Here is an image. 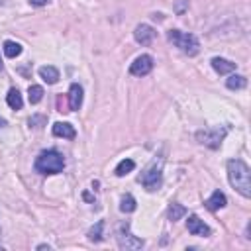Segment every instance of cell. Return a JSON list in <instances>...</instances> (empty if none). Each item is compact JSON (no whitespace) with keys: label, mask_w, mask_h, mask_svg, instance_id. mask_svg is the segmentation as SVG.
Wrapping results in <instances>:
<instances>
[{"label":"cell","mask_w":251,"mask_h":251,"mask_svg":"<svg viewBox=\"0 0 251 251\" xmlns=\"http://www.w3.org/2000/svg\"><path fill=\"white\" fill-rule=\"evenodd\" d=\"M226 86H227L229 90H241V88L247 86V78H245L243 75H231V76L226 80Z\"/></svg>","instance_id":"cell-16"},{"label":"cell","mask_w":251,"mask_h":251,"mask_svg":"<svg viewBox=\"0 0 251 251\" xmlns=\"http://www.w3.org/2000/svg\"><path fill=\"white\" fill-rule=\"evenodd\" d=\"M226 194L224 192H220V190H216L208 200H206V208L210 210V212H216V210H220V208H224L226 206Z\"/></svg>","instance_id":"cell-13"},{"label":"cell","mask_w":251,"mask_h":251,"mask_svg":"<svg viewBox=\"0 0 251 251\" xmlns=\"http://www.w3.org/2000/svg\"><path fill=\"white\" fill-rule=\"evenodd\" d=\"M65 169V159L59 151L49 149V151H41L35 159V171L41 175H57Z\"/></svg>","instance_id":"cell-2"},{"label":"cell","mask_w":251,"mask_h":251,"mask_svg":"<svg viewBox=\"0 0 251 251\" xmlns=\"http://www.w3.org/2000/svg\"><path fill=\"white\" fill-rule=\"evenodd\" d=\"M0 69H2V61H0Z\"/></svg>","instance_id":"cell-26"},{"label":"cell","mask_w":251,"mask_h":251,"mask_svg":"<svg viewBox=\"0 0 251 251\" xmlns=\"http://www.w3.org/2000/svg\"><path fill=\"white\" fill-rule=\"evenodd\" d=\"M151 69H153V57H151V55H139V57L131 63L129 73H131L133 76H145L147 73H151Z\"/></svg>","instance_id":"cell-7"},{"label":"cell","mask_w":251,"mask_h":251,"mask_svg":"<svg viewBox=\"0 0 251 251\" xmlns=\"http://www.w3.org/2000/svg\"><path fill=\"white\" fill-rule=\"evenodd\" d=\"M6 102H8V106H10L12 110H20V108L24 106V100H22V94H20L18 88H10V90H8Z\"/></svg>","instance_id":"cell-15"},{"label":"cell","mask_w":251,"mask_h":251,"mask_svg":"<svg viewBox=\"0 0 251 251\" xmlns=\"http://www.w3.org/2000/svg\"><path fill=\"white\" fill-rule=\"evenodd\" d=\"M41 124H45V118H43V116H33V118H29V126L39 127Z\"/></svg>","instance_id":"cell-23"},{"label":"cell","mask_w":251,"mask_h":251,"mask_svg":"<svg viewBox=\"0 0 251 251\" xmlns=\"http://www.w3.org/2000/svg\"><path fill=\"white\" fill-rule=\"evenodd\" d=\"M139 182L147 188V190H157L163 182V173H161V165L153 163L141 176H139Z\"/></svg>","instance_id":"cell-6"},{"label":"cell","mask_w":251,"mask_h":251,"mask_svg":"<svg viewBox=\"0 0 251 251\" xmlns=\"http://www.w3.org/2000/svg\"><path fill=\"white\" fill-rule=\"evenodd\" d=\"M184 214H186V208H184V206H180V204H176V202H173V204L169 206V212H167V216H169V220H171V222L180 220Z\"/></svg>","instance_id":"cell-17"},{"label":"cell","mask_w":251,"mask_h":251,"mask_svg":"<svg viewBox=\"0 0 251 251\" xmlns=\"http://www.w3.org/2000/svg\"><path fill=\"white\" fill-rule=\"evenodd\" d=\"M212 67H214V71L220 73V75H229V73H233V71L237 69L235 63H231V61H227V59H222V57H214V59H212Z\"/></svg>","instance_id":"cell-10"},{"label":"cell","mask_w":251,"mask_h":251,"mask_svg":"<svg viewBox=\"0 0 251 251\" xmlns=\"http://www.w3.org/2000/svg\"><path fill=\"white\" fill-rule=\"evenodd\" d=\"M155 35H157V31H155L151 25H147V24H139V25L133 29V37H135V41L141 43V45H151V41L155 39Z\"/></svg>","instance_id":"cell-8"},{"label":"cell","mask_w":251,"mask_h":251,"mask_svg":"<svg viewBox=\"0 0 251 251\" xmlns=\"http://www.w3.org/2000/svg\"><path fill=\"white\" fill-rule=\"evenodd\" d=\"M39 76H41L47 84H55V82L59 80V71H57L55 67H51V65H45V67L39 69Z\"/></svg>","instance_id":"cell-14"},{"label":"cell","mask_w":251,"mask_h":251,"mask_svg":"<svg viewBox=\"0 0 251 251\" xmlns=\"http://www.w3.org/2000/svg\"><path fill=\"white\" fill-rule=\"evenodd\" d=\"M53 135H55V137L73 139V137L76 135V131H75V127H73L71 124H67V122H57V124H53Z\"/></svg>","instance_id":"cell-11"},{"label":"cell","mask_w":251,"mask_h":251,"mask_svg":"<svg viewBox=\"0 0 251 251\" xmlns=\"http://www.w3.org/2000/svg\"><path fill=\"white\" fill-rule=\"evenodd\" d=\"M227 178H229V184L243 198L251 196V171H249V167L241 159L227 161Z\"/></svg>","instance_id":"cell-1"},{"label":"cell","mask_w":251,"mask_h":251,"mask_svg":"<svg viewBox=\"0 0 251 251\" xmlns=\"http://www.w3.org/2000/svg\"><path fill=\"white\" fill-rule=\"evenodd\" d=\"M4 126H6V120H4V118H0V127H4Z\"/></svg>","instance_id":"cell-25"},{"label":"cell","mask_w":251,"mask_h":251,"mask_svg":"<svg viewBox=\"0 0 251 251\" xmlns=\"http://www.w3.org/2000/svg\"><path fill=\"white\" fill-rule=\"evenodd\" d=\"M116 237H118V245L120 249H126V251H133V249H141L143 247V239L131 235L129 231V224H122L116 231Z\"/></svg>","instance_id":"cell-5"},{"label":"cell","mask_w":251,"mask_h":251,"mask_svg":"<svg viewBox=\"0 0 251 251\" xmlns=\"http://www.w3.org/2000/svg\"><path fill=\"white\" fill-rule=\"evenodd\" d=\"M167 37H169V41H171L175 47H178L182 53H186V55H190V57L200 51V43H198L196 35H192V33H184V31H178V29H171V31L167 33Z\"/></svg>","instance_id":"cell-3"},{"label":"cell","mask_w":251,"mask_h":251,"mask_svg":"<svg viewBox=\"0 0 251 251\" xmlns=\"http://www.w3.org/2000/svg\"><path fill=\"white\" fill-rule=\"evenodd\" d=\"M102 229H104V222H96V224L88 229V239H90V241H100V239H102Z\"/></svg>","instance_id":"cell-22"},{"label":"cell","mask_w":251,"mask_h":251,"mask_svg":"<svg viewBox=\"0 0 251 251\" xmlns=\"http://www.w3.org/2000/svg\"><path fill=\"white\" fill-rule=\"evenodd\" d=\"M133 169H135V163H133L131 159H124V161L118 163V167H116V175H118V176H126V175L131 173Z\"/></svg>","instance_id":"cell-19"},{"label":"cell","mask_w":251,"mask_h":251,"mask_svg":"<svg viewBox=\"0 0 251 251\" xmlns=\"http://www.w3.org/2000/svg\"><path fill=\"white\" fill-rule=\"evenodd\" d=\"M47 2H49V0H29L31 6H45Z\"/></svg>","instance_id":"cell-24"},{"label":"cell","mask_w":251,"mask_h":251,"mask_svg":"<svg viewBox=\"0 0 251 251\" xmlns=\"http://www.w3.org/2000/svg\"><path fill=\"white\" fill-rule=\"evenodd\" d=\"M186 227H188V231L192 233V235H200V237H208L212 231H210V227L198 218V216H188V220H186Z\"/></svg>","instance_id":"cell-9"},{"label":"cell","mask_w":251,"mask_h":251,"mask_svg":"<svg viewBox=\"0 0 251 251\" xmlns=\"http://www.w3.org/2000/svg\"><path fill=\"white\" fill-rule=\"evenodd\" d=\"M226 135H227V127H206V129L196 131L198 143H202L210 149H218Z\"/></svg>","instance_id":"cell-4"},{"label":"cell","mask_w":251,"mask_h":251,"mask_svg":"<svg viewBox=\"0 0 251 251\" xmlns=\"http://www.w3.org/2000/svg\"><path fill=\"white\" fill-rule=\"evenodd\" d=\"M120 210H122V212H126V214L133 212V210H135V198H133L131 194L122 196V200H120Z\"/></svg>","instance_id":"cell-21"},{"label":"cell","mask_w":251,"mask_h":251,"mask_svg":"<svg viewBox=\"0 0 251 251\" xmlns=\"http://www.w3.org/2000/svg\"><path fill=\"white\" fill-rule=\"evenodd\" d=\"M20 53H22V45H20V43H16V41H4V55H6V57L14 59V57H18Z\"/></svg>","instance_id":"cell-18"},{"label":"cell","mask_w":251,"mask_h":251,"mask_svg":"<svg viewBox=\"0 0 251 251\" xmlns=\"http://www.w3.org/2000/svg\"><path fill=\"white\" fill-rule=\"evenodd\" d=\"M27 98H29V104H37L43 98V88L39 84H31L27 88Z\"/></svg>","instance_id":"cell-20"},{"label":"cell","mask_w":251,"mask_h":251,"mask_svg":"<svg viewBox=\"0 0 251 251\" xmlns=\"http://www.w3.org/2000/svg\"><path fill=\"white\" fill-rule=\"evenodd\" d=\"M82 104V86L80 84H71L69 88V106L71 110H78Z\"/></svg>","instance_id":"cell-12"}]
</instances>
